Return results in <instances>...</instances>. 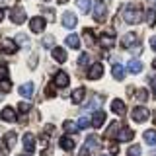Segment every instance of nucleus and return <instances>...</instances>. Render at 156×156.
Listing matches in <instances>:
<instances>
[{
  "instance_id": "nucleus-28",
  "label": "nucleus",
  "mask_w": 156,
  "mask_h": 156,
  "mask_svg": "<svg viewBox=\"0 0 156 156\" xmlns=\"http://www.w3.org/2000/svg\"><path fill=\"white\" fill-rule=\"evenodd\" d=\"M90 4H92V0H78L76 6H78V10H80L82 14H88L90 12Z\"/></svg>"
},
{
  "instance_id": "nucleus-1",
  "label": "nucleus",
  "mask_w": 156,
  "mask_h": 156,
  "mask_svg": "<svg viewBox=\"0 0 156 156\" xmlns=\"http://www.w3.org/2000/svg\"><path fill=\"white\" fill-rule=\"evenodd\" d=\"M123 18H125L127 23H139L143 20V10H140V6H136V4H127L123 8Z\"/></svg>"
},
{
  "instance_id": "nucleus-6",
  "label": "nucleus",
  "mask_w": 156,
  "mask_h": 156,
  "mask_svg": "<svg viewBox=\"0 0 156 156\" xmlns=\"http://www.w3.org/2000/svg\"><path fill=\"white\" fill-rule=\"evenodd\" d=\"M45 23H47L45 18L37 16V18H31V22H29V27H31L33 33H41L43 29H45Z\"/></svg>"
},
{
  "instance_id": "nucleus-16",
  "label": "nucleus",
  "mask_w": 156,
  "mask_h": 156,
  "mask_svg": "<svg viewBox=\"0 0 156 156\" xmlns=\"http://www.w3.org/2000/svg\"><path fill=\"white\" fill-rule=\"evenodd\" d=\"M136 41H139V39H136V33H125L123 39H121V45H123V49H127V47L135 45Z\"/></svg>"
},
{
  "instance_id": "nucleus-25",
  "label": "nucleus",
  "mask_w": 156,
  "mask_h": 156,
  "mask_svg": "<svg viewBox=\"0 0 156 156\" xmlns=\"http://www.w3.org/2000/svg\"><path fill=\"white\" fill-rule=\"evenodd\" d=\"M144 143L146 144H156V131L154 129L144 131Z\"/></svg>"
},
{
  "instance_id": "nucleus-18",
  "label": "nucleus",
  "mask_w": 156,
  "mask_h": 156,
  "mask_svg": "<svg viewBox=\"0 0 156 156\" xmlns=\"http://www.w3.org/2000/svg\"><path fill=\"white\" fill-rule=\"evenodd\" d=\"M111 111L117 115H125V104H123V100H113L111 101Z\"/></svg>"
},
{
  "instance_id": "nucleus-35",
  "label": "nucleus",
  "mask_w": 156,
  "mask_h": 156,
  "mask_svg": "<svg viewBox=\"0 0 156 156\" xmlns=\"http://www.w3.org/2000/svg\"><path fill=\"white\" fill-rule=\"evenodd\" d=\"M84 35H86V41H88V45H94V33H92V29H84Z\"/></svg>"
},
{
  "instance_id": "nucleus-26",
  "label": "nucleus",
  "mask_w": 156,
  "mask_h": 156,
  "mask_svg": "<svg viewBox=\"0 0 156 156\" xmlns=\"http://www.w3.org/2000/svg\"><path fill=\"white\" fill-rule=\"evenodd\" d=\"M62 131H65V133H76L78 123H74V121H65V123H62Z\"/></svg>"
},
{
  "instance_id": "nucleus-3",
  "label": "nucleus",
  "mask_w": 156,
  "mask_h": 156,
  "mask_svg": "<svg viewBox=\"0 0 156 156\" xmlns=\"http://www.w3.org/2000/svg\"><path fill=\"white\" fill-rule=\"evenodd\" d=\"M105 16H107V6L104 0H96L94 2V20L96 22H105Z\"/></svg>"
},
{
  "instance_id": "nucleus-11",
  "label": "nucleus",
  "mask_w": 156,
  "mask_h": 156,
  "mask_svg": "<svg viewBox=\"0 0 156 156\" xmlns=\"http://www.w3.org/2000/svg\"><path fill=\"white\" fill-rule=\"evenodd\" d=\"M53 84L55 86H58V88H65V86H68V74L66 72H57L55 74V80H53Z\"/></svg>"
},
{
  "instance_id": "nucleus-24",
  "label": "nucleus",
  "mask_w": 156,
  "mask_h": 156,
  "mask_svg": "<svg viewBox=\"0 0 156 156\" xmlns=\"http://www.w3.org/2000/svg\"><path fill=\"white\" fill-rule=\"evenodd\" d=\"M84 96H86V90L84 88H78V90L72 92V104H80L82 100H84Z\"/></svg>"
},
{
  "instance_id": "nucleus-32",
  "label": "nucleus",
  "mask_w": 156,
  "mask_h": 156,
  "mask_svg": "<svg viewBox=\"0 0 156 156\" xmlns=\"http://www.w3.org/2000/svg\"><path fill=\"white\" fill-rule=\"evenodd\" d=\"M135 100H139V101H146V100H148V92H146L144 88H143V90H136Z\"/></svg>"
},
{
  "instance_id": "nucleus-9",
  "label": "nucleus",
  "mask_w": 156,
  "mask_h": 156,
  "mask_svg": "<svg viewBox=\"0 0 156 156\" xmlns=\"http://www.w3.org/2000/svg\"><path fill=\"white\" fill-rule=\"evenodd\" d=\"M23 150H26L27 154H33V150H35V136L31 133L23 135Z\"/></svg>"
},
{
  "instance_id": "nucleus-5",
  "label": "nucleus",
  "mask_w": 156,
  "mask_h": 156,
  "mask_svg": "<svg viewBox=\"0 0 156 156\" xmlns=\"http://www.w3.org/2000/svg\"><path fill=\"white\" fill-rule=\"evenodd\" d=\"M148 115H150V111L146 109V107H143V105L135 107V109H133V113H131L133 121H136V123H144V121L148 119Z\"/></svg>"
},
{
  "instance_id": "nucleus-12",
  "label": "nucleus",
  "mask_w": 156,
  "mask_h": 156,
  "mask_svg": "<svg viewBox=\"0 0 156 156\" xmlns=\"http://www.w3.org/2000/svg\"><path fill=\"white\" fill-rule=\"evenodd\" d=\"M62 26L68 27V29H72L76 26V16L72 12H65V14H62Z\"/></svg>"
},
{
  "instance_id": "nucleus-47",
  "label": "nucleus",
  "mask_w": 156,
  "mask_h": 156,
  "mask_svg": "<svg viewBox=\"0 0 156 156\" xmlns=\"http://www.w3.org/2000/svg\"><path fill=\"white\" fill-rule=\"evenodd\" d=\"M154 125H156V111H154Z\"/></svg>"
},
{
  "instance_id": "nucleus-43",
  "label": "nucleus",
  "mask_w": 156,
  "mask_h": 156,
  "mask_svg": "<svg viewBox=\"0 0 156 156\" xmlns=\"http://www.w3.org/2000/svg\"><path fill=\"white\" fill-rule=\"evenodd\" d=\"M4 14H6V10H4V8H0V22L4 20Z\"/></svg>"
},
{
  "instance_id": "nucleus-31",
  "label": "nucleus",
  "mask_w": 156,
  "mask_h": 156,
  "mask_svg": "<svg viewBox=\"0 0 156 156\" xmlns=\"http://www.w3.org/2000/svg\"><path fill=\"white\" fill-rule=\"evenodd\" d=\"M146 22H148V26L156 23V10H146Z\"/></svg>"
},
{
  "instance_id": "nucleus-21",
  "label": "nucleus",
  "mask_w": 156,
  "mask_h": 156,
  "mask_svg": "<svg viewBox=\"0 0 156 156\" xmlns=\"http://www.w3.org/2000/svg\"><path fill=\"white\" fill-rule=\"evenodd\" d=\"M129 72H133V74H139L140 70H143V62L136 61V58H133V61H129Z\"/></svg>"
},
{
  "instance_id": "nucleus-10",
  "label": "nucleus",
  "mask_w": 156,
  "mask_h": 156,
  "mask_svg": "<svg viewBox=\"0 0 156 156\" xmlns=\"http://www.w3.org/2000/svg\"><path fill=\"white\" fill-rule=\"evenodd\" d=\"M104 76V66L100 65V62H96V65L90 66V70H88V78L90 80H98V78Z\"/></svg>"
},
{
  "instance_id": "nucleus-4",
  "label": "nucleus",
  "mask_w": 156,
  "mask_h": 156,
  "mask_svg": "<svg viewBox=\"0 0 156 156\" xmlns=\"http://www.w3.org/2000/svg\"><path fill=\"white\" fill-rule=\"evenodd\" d=\"M10 20H12L14 23H18V26L23 23V22H26V10L20 6V4H16V6L10 10Z\"/></svg>"
},
{
  "instance_id": "nucleus-7",
  "label": "nucleus",
  "mask_w": 156,
  "mask_h": 156,
  "mask_svg": "<svg viewBox=\"0 0 156 156\" xmlns=\"http://www.w3.org/2000/svg\"><path fill=\"white\" fill-rule=\"evenodd\" d=\"M0 49L10 55V53H16L18 51V43L12 41V39H8V37H4V39H0Z\"/></svg>"
},
{
  "instance_id": "nucleus-37",
  "label": "nucleus",
  "mask_w": 156,
  "mask_h": 156,
  "mask_svg": "<svg viewBox=\"0 0 156 156\" xmlns=\"http://www.w3.org/2000/svg\"><path fill=\"white\" fill-rule=\"evenodd\" d=\"M45 96H49V98H53V96H55V84H49V86H45Z\"/></svg>"
},
{
  "instance_id": "nucleus-48",
  "label": "nucleus",
  "mask_w": 156,
  "mask_h": 156,
  "mask_svg": "<svg viewBox=\"0 0 156 156\" xmlns=\"http://www.w3.org/2000/svg\"><path fill=\"white\" fill-rule=\"evenodd\" d=\"M152 2H154V4H156V0H152Z\"/></svg>"
},
{
  "instance_id": "nucleus-42",
  "label": "nucleus",
  "mask_w": 156,
  "mask_h": 156,
  "mask_svg": "<svg viewBox=\"0 0 156 156\" xmlns=\"http://www.w3.org/2000/svg\"><path fill=\"white\" fill-rule=\"evenodd\" d=\"M150 47H152V51H156V35L150 37Z\"/></svg>"
},
{
  "instance_id": "nucleus-15",
  "label": "nucleus",
  "mask_w": 156,
  "mask_h": 156,
  "mask_svg": "<svg viewBox=\"0 0 156 156\" xmlns=\"http://www.w3.org/2000/svg\"><path fill=\"white\" fill-rule=\"evenodd\" d=\"M58 144H61V148L66 150V152H72V150H74V140H72L70 136H61Z\"/></svg>"
},
{
  "instance_id": "nucleus-2",
  "label": "nucleus",
  "mask_w": 156,
  "mask_h": 156,
  "mask_svg": "<svg viewBox=\"0 0 156 156\" xmlns=\"http://www.w3.org/2000/svg\"><path fill=\"white\" fill-rule=\"evenodd\" d=\"M100 146H101V144H100V139H98L96 135H90V136L86 139V144L82 146V150H80V156H88L92 150H98Z\"/></svg>"
},
{
  "instance_id": "nucleus-39",
  "label": "nucleus",
  "mask_w": 156,
  "mask_h": 156,
  "mask_svg": "<svg viewBox=\"0 0 156 156\" xmlns=\"http://www.w3.org/2000/svg\"><path fill=\"white\" fill-rule=\"evenodd\" d=\"M78 65H80V66H86L88 65V55H86V53H82V55L78 57Z\"/></svg>"
},
{
  "instance_id": "nucleus-40",
  "label": "nucleus",
  "mask_w": 156,
  "mask_h": 156,
  "mask_svg": "<svg viewBox=\"0 0 156 156\" xmlns=\"http://www.w3.org/2000/svg\"><path fill=\"white\" fill-rule=\"evenodd\" d=\"M53 43H55V39H53V35H49L43 39V47H53Z\"/></svg>"
},
{
  "instance_id": "nucleus-45",
  "label": "nucleus",
  "mask_w": 156,
  "mask_h": 156,
  "mask_svg": "<svg viewBox=\"0 0 156 156\" xmlns=\"http://www.w3.org/2000/svg\"><path fill=\"white\" fill-rule=\"evenodd\" d=\"M152 66H154V68H156V58H154V61H152Z\"/></svg>"
},
{
  "instance_id": "nucleus-36",
  "label": "nucleus",
  "mask_w": 156,
  "mask_h": 156,
  "mask_svg": "<svg viewBox=\"0 0 156 156\" xmlns=\"http://www.w3.org/2000/svg\"><path fill=\"white\" fill-rule=\"evenodd\" d=\"M18 109L22 111V113H26V111H31V105H29L27 101H22V104L18 105Z\"/></svg>"
},
{
  "instance_id": "nucleus-27",
  "label": "nucleus",
  "mask_w": 156,
  "mask_h": 156,
  "mask_svg": "<svg viewBox=\"0 0 156 156\" xmlns=\"http://www.w3.org/2000/svg\"><path fill=\"white\" fill-rule=\"evenodd\" d=\"M117 133H119V123L113 121V123L109 125V129L105 131V136H107V139H111V136H117Z\"/></svg>"
},
{
  "instance_id": "nucleus-22",
  "label": "nucleus",
  "mask_w": 156,
  "mask_h": 156,
  "mask_svg": "<svg viewBox=\"0 0 156 156\" xmlns=\"http://www.w3.org/2000/svg\"><path fill=\"white\" fill-rule=\"evenodd\" d=\"M66 45L72 47V49H78V47H80V37H78L76 33H70V35H66Z\"/></svg>"
},
{
  "instance_id": "nucleus-29",
  "label": "nucleus",
  "mask_w": 156,
  "mask_h": 156,
  "mask_svg": "<svg viewBox=\"0 0 156 156\" xmlns=\"http://www.w3.org/2000/svg\"><path fill=\"white\" fill-rule=\"evenodd\" d=\"M4 139H6V146H8V148H12V146L16 144V140H18V135L14 133V131H10V133H6Z\"/></svg>"
},
{
  "instance_id": "nucleus-41",
  "label": "nucleus",
  "mask_w": 156,
  "mask_h": 156,
  "mask_svg": "<svg viewBox=\"0 0 156 156\" xmlns=\"http://www.w3.org/2000/svg\"><path fill=\"white\" fill-rule=\"evenodd\" d=\"M109 152H111V154L115 156L117 152H119V146H117V144H111V146H109Z\"/></svg>"
},
{
  "instance_id": "nucleus-38",
  "label": "nucleus",
  "mask_w": 156,
  "mask_h": 156,
  "mask_svg": "<svg viewBox=\"0 0 156 156\" xmlns=\"http://www.w3.org/2000/svg\"><path fill=\"white\" fill-rule=\"evenodd\" d=\"M100 104H101V98H96V100H92V101H90V104H88L86 107H88V109H94V107H98Z\"/></svg>"
},
{
  "instance_id": "nucleus-33",
  "label": "nucleus",
  "mask_w": 156,
  "mask_h": 156,
  "mask_svg": "<svg viewBox=\"0 0 156 156\" xmlns=\"http://www.w3.org/2000/svg\"><path fill=\"white\" fill-rule=\"evenodd\" d=\"M0 80H8V66L4 62H0Z\"/></svg>"
},
{
  "instance_id": "nucleus-14",
  "label": "nucleus",
  "mask_w": 156,
  "mask_h": 156,
  "mask_svg": "<svg viewBox=\"0 0 156 156\" xmlns=\"http://www.w3.org/2000/svg\"><path fill=\"white\" fill-rule=\"evenodd\" d=\"M53 58H55L57 62H65L66 58H68V55H66V51L65 49H61V47H53Z\"/></svg>"
},
{
  "instance_id": "nucleus-17",
  "label": "nucleus",
  "mask_w": 156,
  "mask_h": 156,
  "mask_svg": "<svg viewBox=\"0 0 156 156\" xmlns=\"http://www.w3.org/2000/svg\"><path fill=\"white\" fill-rule=\"evenodd\" d=\"M111 74H113V78H115V80H123V78H125V66L123 65H113V66H111Z\"/></svg>"
},
{
  "instance_id": "nucleus-19",
  "label": "nucleus",
  "mask_w": 156,
  "mask_h": 156,
  "mask_svg": "<svg viewBox=\"0 0 156 156\" xmlns=\"http://www.w3.org/2000/svg\"><path fill=\"white\" fill-rule=\"evenodd\" d=\"M104 121H105V113L104 111H96L94 117H92V125H94L96 129H100V127L104 125Z\"/></svg>"
},
{
  "instance_id": "nucleus-34",
  "label": "nucleus",
  "mask_w": 156,
  "mask_h": 156,
  "mask_svg": "<svg viewBox=\"0 0 156 156\" xmlns=\"http://www.w3.org/2000/svg\"><path fill=\"white\" fill-rule=\"evenodd\" d=\"M90 123H92V121L88 119V117H80V119H78V129H86Z\"/></svg>"
},
{
  "instance_id": "nucleus-23",
  "label": "nucleus",
  "mask_w": 156,
  "mask_h": 156,
  "mask_svg": "<svg viewBox=\"0 0 156 156\" xmlns=\"http://www.w3.org/2000/svg\"><path fill=\"white\" fill-rule=\"evenodd\" d=\"M2 119H4V121H8V123L16 121V113H14L12 107H4V109H2Z\"/></svg>"
},
{
  "instance_id": "nucleus-30",
  "label": "nucleus",
  "mask_w": 156,
  "mask_h": 156,
  "mask_svg": "<svg viewBox=\"0 0 156 156\" xmlns=\"http://www.w3.org/2000/svg\"><path fill=\"white\" fill-rule=\"evenodd\" d=\"M140 144H131L129 146V150H127V156H140Z\"/></svg>"
},
{
  "instance_id": "nucleus-44",
  "label": "nucleus",
  "mask_w": 156,
  "mask_h": 156,
  "mask_svg": "<svg viewBox=\"0 0 156 156\" xmlns=\"http://www.w3.org/2000/svg\"><path fill=\"white\" fill-rule=\"evenodd\" d=\"M150 82H152V88H154V92H156V78H152Z\"/></svg>"
},
{
  "instance_id": "nucleus-20",
  "label": "nucleus",
  "mask_w": 156,
  "mask_h": 156,
  "mask_svg": "<svg viewBox=\"0 0 156 156\" xmlns=\"http://www.w3.org/2000/svg\"><path fill=\"white\" fill-rule=\"evenodd\" d=\"M18 92L23 98H31V94H33V84H31V82H26V84H22V86L18 88Z\"/></svg>"
},
{
  "instance_id": "nucleus-8",
  "label": "nucleus",
  "mask_w": 156,
  "mask_h": 156,
  "mask_svg": "<svg viewBox=\"0 0 156 156\" xmlns=\"http://www.w3.org/2000/svg\"><path fill=\"white\" fill-rule=\"evenodd\" d=\"M113 43H115V35H113V31H105V33H101V37H100V45L104 47V49H111V47H113Z\"/></svg>"
},
{
  "instance_id": "nucleus-46",
  "label": "nucleus",
  "mask_w": 156,
  "mask_h": 156,
  "mask_svg": "<svg viewBox=\"0 0 156 156\" xmlns=\"http://www.w3.org/2000/svg\"><path fill=\"white\" fill-rule=\"evenodd\" d=\"M58 2H61V4H65V2H68V0H58Z\"/></svg>"
},
{
  "instance_id": "nucleus-13",
  "label": "nucleus",
  "mask_w": 156,
  "mask_h": 156,
  "mask_svg": "<svg viewBox=\"0 0 156 156\" xmlns=\"http://www.w3.org/2000/svg\"><path fill=\"white\" fill-rule=\"evenodd\" d=\"M133 136H135V131L129 129V127H123V129H119V133H117V139L123 140V143H125V140H131Z\"/></svg>"
}]
</instances>
